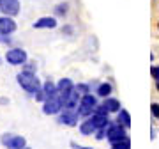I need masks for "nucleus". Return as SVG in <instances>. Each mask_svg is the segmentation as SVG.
<instances>
[{"label": "nucleus", "instance_id": "nucleus-1", "mask_svg": "<svg viewBox=\"0 0 159 149\" xmlns=\"http://www.w3.org/2000/svg\"><path fill=\"white\" fill-rule=\"evenodd\" d=\"M16 80H18V84L21 85V89H25V91L30 92V94H35V92L41 89L39 78H37L34 73H30V71H21V73L16 76Z\"/></svg>", "mask_w": 159, "mask_h": 149}, {"label": "nucleus", "instance_id": "nucleus-2", "mask_svg": "<svg viewBox=\"0 0 159 149\" xmlns=\"http://www.w3.org/2000/svg\"><path fill=\"white\" fill-rule=\"evenodd\" d=\"M97 107V99L96 96H92L90 92L89 94H83L81 99H80V107H78V114L81 117H89V115L94 114V110Z\"/></svg>", "mask_w": 159, "mask_h": 149}, {"label": "nucleus", "instance_id": "nucleus-3", "mask_svg": "<svg viewBox=\"0 0 159 149\" xmlns=\"http://www.w3.org/2000/svg\"><path fill=\"white\" fill-rule=\"evenodd\" d=\"M6 60L9 64H12V66H21V64L27 62V53L21 48H11L6 53Z\"/></svg>", "mask_w": 159, "mask_h": 149}, {"label": "nucleus", "instance_id": "nucleus-4", "mask_svg": "<svg viewBox=\"0 0 159 149\" xmlns=\"http://www.w3.org/2000/svg\"><path fill=\"white\" fill-rule=\"evenodd\" d=\"M127 135H125V130L122 124H111L110 123V126L106 128V138H108L110 142L113 144V142H119V140H122V138H125Z\"/></svg>", "mask_w": 159, "mask_h": 149}, {"label": "nucleus", "instance_id": "nucleus-5", "mask_svg": "<svg viewBox=\"0 0 159 149\" xmlns=\"http://www.w3.org/2000/svg\"><path fill=\"white\" fill-rule=\"evenodd\" d=\"M2 144L7 149H23L25 147V138L20 135H11V133H4L2 135Z\"/></svg>", "mask_w": 159, "mask_h": 149}, {"label": "nucleus", "instance_id": "nucleus-6", "mask_svg": "<svg viewBox=\"0 0 159 149\" xmlns=\"http://www.w3.org/2000/svg\"><path fill=\"white\" fill-rule=\"evenodd\" d=\"M62 108H64V103H62V99H60V96H55V98H48L44 101L43 112L46 115H53V114H58Z\"/></svg>", "mask_w": 159, "mask_h": 149}, {"label": "nucleus", "instance_id": "nucleus-7", "mask_svg": "<svg viewBox=\"0 0 159 149\" xmlns=\"http://www.w3.org/2000/svg\"><path fill=\"white\" fill-rule=\"evenodd\" d=\"M20 0H0V12L6 16H16L20 12Z\"/></svg>", "mask_w": 159, "mask_h": 149}, {"label": "nucleus", "instance_id": "nucleus-8", "mask_svg": "<svg viewBox=\"0 0 159 149\" xmlns=\"http://www.w3.org/2000/svg\"><path fill=\"white\" fill-rule=\"evenodd\" d=\"M78 110L74 108H64V112L60 114L58 117V123L60 124H67V126H76V123H78Z\"/></svg>", "mask_w": 159, "mask_h": 149}, {"label": "nucleus", "instance_id": "nucleus-9", "mask_svg": "<svg viewBox=\"0 0 159 149\" xmlns=\"http://www.w3.org/2000/svg\"><path fill=\"white\" fill-rule=\"evenodd\" d=\"M74 89V84L69 78H62V80L57 84V91H58V96H60V99H62V103H64V99L71 94V91Z\"/></svg>", "mask_w": 159, "mask_h": 149}, {"label": "nucleus", "instance_id": "nucleus-10", "mask_svg": "<svg viewBox=\"0 0 159 149\" xmlns=\"http://www.w3.org/2000/svg\"><path fill=\"white\" fill-rule=\"evenodd\" d=\"M16 30V22L12 20V16H4L0 18V34H12Z\"/></svg>", "mask_w": 159, "mask_h": 149}, {"label": "nucleus", "instance_id": "nucleus-11", "mask_svg": "<svg viewBox=\"0 0 159 149\" xmlns=\"http://www.w3.org/2000/svg\"><path fill=\"white\" fill-rule=\"evenodd\" d=\"M80 99H81V94H80L76 89H73L71 94L64 99V108H76L78 103H80Z\"/></svg>", "mask_w": 159, "mask_h": 149}, {"label": "nucleus", "instance_id": "nucleus-12", "mask_svg": "<svg viewBox=\"0 0 159 149\" xmlns=\"http://www.w3.org/2000/svg\"><path fill=\"white\" fill-rule=\"evenodd\" d=\"M55 27H57V20L51 18V16L39 18V20L34 23V29H55Z\"/></svg>", "mask_w": 159, "mask_h": 149}, {"label": "nucleus", "instance_id": "nucleus-13", "mask_svg": "<svg viewBox=\"0 0 159 149\" xmlns=\"http://www.w3.org/2000/svg\"><path fill=\"white\" fill-rule=\"evenodd\" d=\"M92 123H94V126L96 130H101V128H108L110 126V119L106 114H92Z\"/></svg>", "mask_w": 159, "mask_h": 149}, {"label": "nucleus", "instance_id": "nucleus-14", "mask_svg": "<svg viewBox=\"0 0 159 149\" xmlns=\"http://www.w3.org/2000/svg\"><path fill=\"white\" fill-rule=\"evenodd\" d=\"M104 108L108 110V114L110 112H117L119 114V110H120V103H119V99H115V98H104Z\"/></svg>", "mask_w": 159, "mask_h": 149}, {"label": "nucleus", "instance_id": "nucleus-15", "mask_svg": "<svg viewBox=\"0 0 159 149\" xmlns=\"http://www.w3.org/2000/svg\"><path fill=\"white\" fill-rule=\"evenodd\" d=\"M80 132H81V135H92V133H96L97 130H96V126H94L92 119H87L80 124Z\"/></svg>", "mask_w": 159, "mask_h": 149}, {"label": "nucleus", "instance_id": "nucleus-16", "mask_svg": "<svg viewBox=\"0 0 159 149\" xmlns=\"http://www.w3.org/2000/svg\"><path fill=\"white\" fill-rule=\"evenodd\" d=\"M43 91H44V94H46V99L48 98H55V96H58V91H57V85L53 84L51 80H48L43 85Z\"/></svg>", "mask_w": 159, "mask_h": 149}, {"label": "nucleus", "instance_id": "nucleus-17", "mask_svg": "<svg viewBox=\"0 0 159 149\" xmlns=\"http://www.w3.org/2000/svg\"><path fill=\"white\" fill-rule=\"evenodd\" d=\"M117 123H119V124H122L124 128H129L131 126V115H129V112L120 108L119 110V117H117Z\"/></svg>", "mask_w": 159, "mask_h": 149}, {"label": "nucleus", "instance_id": "nucleus-18", "mask_svg": "<svg viewBox=\"0 0 159 149\" xmlns=\"http://www.w3.org/2000/svg\"><path fill=\"white\" fill-rule=\"evenodd\" d=\"M111 94V84H108V82H104V84H101V85L97 87V96L101 98H106Z\"/></svg>", "mask_w": 159, "mask_h": 149}, {"label": "nucleus", "instance_id": "nucleus-19", "mask_svg": "<svg viewBox=\"0 0 159 149\" xmlns=\"http://www.w3.org/2000/svg\"><path fill=\"white\" fill-rule=\"evenodd\" d=\"M111 149H131L129 138L125 137V138H122V140H119V142H113L111 144Z\"/></svg>", "mask_w": 159, "mask_h": 149}, {"label": "nucleus", "instance_id": "nucleus-20", "mask_svg": "<svg viewBox=\"0 0 159 149\" xmlns=\"http://www.w3.org/2000/svg\"><path fill=\"white\" fill-rule=\"evenodd\" d=\"M74 89H76V91H78L80 94H81V96H83V94H89V92H90V89H89V85H87V84H78V85L74 87Z\"/></svg>", "mask_w": 159, "mask_h": 149}, {"label": "nucleus", "instance_id": "nucleus-21", "mask_svg": "<svg viewBox=\"0 0 159 149\" xmlns=\"http://www.w3.org/2000/svg\"><path fill=\"white\" fill-rule=\"evenodd\" d=\"M66 12H67V4H60L55 7V14H58V16H64Z\"/></svg>", "mask_w": 159, "mask_h": 149}, {"label": "nucleus", "instance_id": "nucleus-22", "mask_svg": "<svg viewBox=\"0 0 159 149\" xmlns=\"http://www.w3.org/2000/svg\"><path fill=\"white\" fill-rule=\"evenodd\" d=\"M34 98L37 99V101H46V94H44V91H43V87H41L39 91L34 94Z\"/></svg>", "mask_w": 159, "mask_h": 149}, {"label": "nucleus", "instance_id": "nucleus-23", "mask_svg": "<svg viewBox=\"0 0 159 149\" xmlns=\"http://www.w3.org/2000/svg\"><path fill=\"white\" fill-rule=\"evenodd\" d=\"M150 74H152V78L156 82L159 80V66H152V68H150Z\"/></svg>", "mask_w": 159, "mask_h": 149}, {"label": "nucleus", "instance_id": "nucleus-24", "mask_svg": "<svg viewBox=\"0 0 159 149\" xmlns=\"http://www.w3.org/2000/svg\"><path fill=\"white\" fill-rule=\"evenodd\" d=\"M150 110H152V115L159 119V105L157 103H152L150 105Z\"/></svg>", "mask_w": 159, "mask_h": 149}, {"label": "nucleus", "instance_id": "nucleus-25", "mask_svg": "<svg viewBox=\"0 0 159 149\" xmlns=\"http://www.w3.org/2000/svg\"><path fill=\"white\" fill-rule=\"evenodd\" d=\"M104 137H106V128H101V130H97V135H96L97 140H102Z\"/></svg>", "mask_w": 159, "mask_h": 149}, {"label": "nucleus", "instance_id": "nucleus-26", "mask_svg": "<svg viewBox=\"0 0 159 149\" xmlns=\"http://www.w3.org/2000/svg\"><path fill=\"white\" fill-rule=\"evenodd\" d=\"M0 43H11V37H9V34H0Z\"/></svg>", "mask_w": 159, "mask_h": 149}, {"label": "nucleus", "instance_id": "nucleus-27", "mask_svg": "<svg viewBox=\"0 0 159 149\" xmlns=\"http://www.w3.org/2000/svg\"><path fill=\"white\" fill-rule=\"evenodd\" d=\"M71 147L73 149H92V147H87V146H78L76 142H71Z\"/></svg>", "mask_w": 159, "mask_h": 149}, {"label": "nucleus", "instance_id": "nucleus-28", "mask_svg": "<svg viewBox=\"0 0 159 149\" xmlns=\"http://www.w3.org/2000/svg\"><path fill=\"white\" fill-rule=\"evenodd\" d=\"M157 91H159V80H157Z\"/></svg>", "mask_w": 159, "mask_h": 149}, {"label": "nucleus", "instance_id": "nucleus-29", "mask_svg": "<svg viewBox=\"0 0 159 149\" xmlns=\"http://www.w3.org/2000/svg\"><path fill=\"white\" fill-rule=\"evenodd\" d=\"M23 149H30V147H23Z\"/></svg>", "mask_w": 159, "mask_h": 149}, {"label": "nucleus", "instance_id": "nucleus-30", "mask_svg": "<svg viewBox=\"0 0 159 149\" xmlns=\"http://www.w3.org/2000/svg\"><path fill=\"white\" fill-rule=\"evenodd\" d=\"M0 62H2V60H0Z\"/></svg>", "mask_w": 159, "mask_h": 149}]
</instances>
